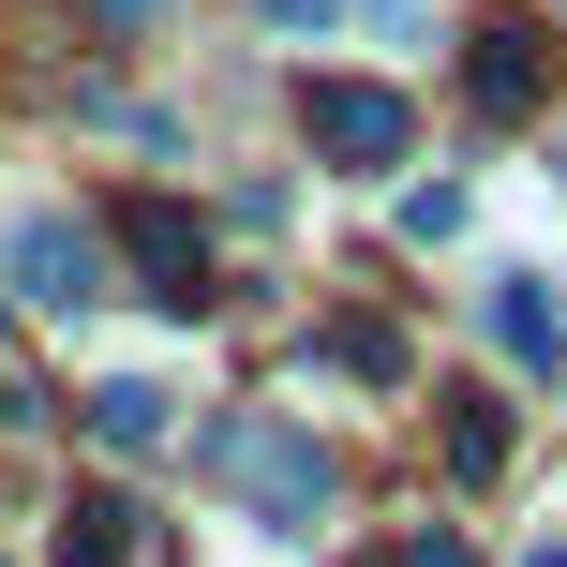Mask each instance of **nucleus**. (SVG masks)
I'll return each instance as SVG.
<instances>
[{
  "mask_svg": "<svg viewBox=\"0 0 567 567\" xmlns=\"http://www.w3.org/2000/svg\"><path fill=\"white\" fill-rule=\"evenodd\" d=\"M403 239H463V179H403Z\"/></svg>",
  "mask_w": 567,
  "mask_h": 567,
  "instance_id": "9b49d317",
  "label": "nucleus"
},
{
  "mask_svg": "<svg viewBox=\"0 0 567 567\" xmlns=\"http://www.w3.org/2000/svg\"><path fill=\"white\" fill-rule=\"evenodd\" d=\"M493 343H508L523 389H553V373H567V299H553V269H493Z\"/></svg>",
  "mask_w": 567,
  "mask_h": 567,
  "instance_id": "423d86ee",
  "label": "nucleus"
},
{
  "mask_svg": "<svg viewBox=\"0 0 567 567\" xmlns=\"http://www.w3.org/2000/svg\"><path fill=\"white\" fill-rule=\"evenodd\" d=\"M403 567H478V553H463L449 523H419V538H403Z\"/></svg>",
  "mask_w": 567,
  "mask_h": 567,
  "instance_id": "f8f14e48",
  "label": "nucleus"
},
{
  "mask_svg": "<svg viewBox=\"0 0 567 567\" xmlns=\"http://www.w3.org/2000/svg\"><path fill=\"white\" fill-rule=\"evenodd\" d=\"M165 433H179V389H165V373H105V389H90V449H105V463H150Z\"/></svg>",
  "mask_w": 567,
  "mask_h": 567,
  "instance_id": "0eeeda50",
  "label": "nucleus"
},
{
  "mask_svg": "<svg viewBox=\"0 0 567 567\" xmlns=\"http://www.w3.org/2000/svg\"><path fill=\"white\" fill-rule=\"evenodd\" d=\"M225 478L269 508V538H329V508H343V478H329V449L313 433H284V419H255V433H225Z\"/></svg>",
  "mask_w": 567,
  "mask_h": 567,
  "instance_id": "f03ea898",
  "label": "nucleus"
},
{
  "mask_svg": "<svg viewBox=\"0 0 567 567\" xmlns=\"http://www.w3.org/2000/svg\"><path fill=\"white\" fill-rule=\"evenodd\" d=\"M523 567H567V538H553V553H523Z\"/></svg>",
  "mask_w": 567,
  "mask_h": 567,
  "instance_id": "ddd939ff",
  "label": "nucleus"
},
{
  "mask_svg": "<svg viewBox=\"0 0 567 567\" xmlns=\"http://www.w3.org/2000/svg\"><path fill=\"white\" fill-rule=\"evenodd\" d=\"M0 269H30V299H45V313H90L120 255L75 225V209H16V225H0Z\"/></svg>",
  "mask_w": 567,
  "mask_h": 567,
  "instance_id": "7ed1b4c3",
  "label": "nucleus"
},
{
  "mask_svg": "<svg viewBox=\"0 0 567 567\" xmlns=\"http://www.w3.org/2000/svg\"><path fill=\"white\" fill-rule=\"evenodd\" d=\"M135 523H150L135 493H75V508H60V553H45V567H135Z\"/></svg>",
  "mask_w": 567,
  "mask_h": 567,
  "instance_id": "6e6552de",
  "label": "nucleus"
},
{
  "mask_svg": "<svg viewBox=\"0 0 567 567\" xmlns=\"http://www.w3.org/2000/svg\"><path fill=\"white\" fill-rule=\"evenodd\" d=\"M313 359H329V373H359V389H403V373H419V343H403L389 313H343V329L313 343Z\"/></svg>",
  "mask_w": 567,
  "mask_h": 567,
  "instance_id": "1a4fd4ad",
  "label": "nucleus"
},
{
  "mask_svg": "<svg viewBox=\"0 0 567 567\" xmlns=\"http://www.w3.org/2000/svg\"><path fill=\"white\" fill-rule=\"evenodd\" d=\"M120 269H135L165 313H209V299H225V284H209V225H195L179 195H150L135 225H120Z\"/></svg>",
  "mask_w": 567,
  "mask_h": 567,
  "instance_id": "20e7f679",
  "label": "nucleus"
},
{
  "mask_svg": "<svg viewBox=\"0 0 567 567\" xmlns=\"http://www.w3.org/2000/svg\"><path fill=\"white\" fill-rule=\"evenodd\" d=\"M508 449H523V419H508V403H449V478H508Z\"/></svg>",
  "mask_w": 567,
  "mask_h": 567,
  "instance_id": "9d476101",
  "label": "nucleus"
},
{
  "mask_svg": "<svg viewBox=\"0 0 567 567\" xmlns=\"http://www.w3.org/2000/svg\"><path fill=\"white\" fill-rule=\"evenodd\" d=\"M463 105H478V120H538L553 105V30L538 16H493L478 45H463Z\"/></svg>",
  "mask_w": 567,
  "mask_h": 567,
  "instance_id": "39448f33",
  "label": "nucleus"
},
{
  "mask_svg": "<svg viewBox=\"0 0 567 567\" xmlns=\"http://www.w3.org/2000/svg\"><path fill=\"white\" fill-rule=\"evenodd\" d=\"M299 135L329 150L343 179H389V165H419V105H403L389 75H313V90H299Z\"/></svg>",
  "mask_w": 567,
  "mask_h": 567,
  "instance_id": "f257e3e1",
  "label": "nucleus"
}]
</instances>
